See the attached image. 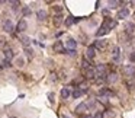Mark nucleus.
<instances>
[{"label":"nucleus","mask_w":135,"mask_h":118,"mask_svg":"<svg viewBox=\"0 0 135 118\" xmlns=\"http://www.w3.org/2000/svg\"><path fill=\"white\" fill-rule=\"evenodd\" d=\"M36 18H38V21L44 22V21L47 19V12H45V10H38V12H36Z\"/></svg>","instance_id":"obj_16"},{"label":"nucleus","mask_w":135,"mask_h":118,"mask_svg":"<svg viewBox=\"0 0 135 118\" xmlns=\"http://www.w3.org/2000/svg\"><path fill=\"white\" fill-rule=\"evenodd\" d=\"M65 26H71V25L74 24V18L73 16H68V18H65Z\"/></svg>","instance_id":"obj_23"},{"label":"nucleus","mask_w":135,"mask_h":118,"mask_svg":"<svg viewBox=\"0 0 135 118\" xmlns=\"http://www.w3.org/2000/svg\"><path fill=\"white\" fill-rule=\"evenodd\" d=\"M26 28H28L26 21H25V19H20V21L18 22V25H16V31H18V32H25Z\"/></svg>","instance_id":"obj_6"},{"label":"nucleus","mask_w":135,"mask_h":118,"mask_svg":"<svg viewBox=\"0 0 135 118\" xmlns=\"http://www.w3.org/2000/svg\"><path fill=\"white\" fill-rule=\"evenodd\" d=\"M102 26H103V28H106L107 31H111L112 28H115V26H116V21H113L112 18L106 16V18L103 19V22H102Z\"/></svg>","instance_id":"obj_1"},{"label":"nucleus","mask_w":135,"mask_h":118,"mask_svg":"<svg viewBox=\"0 0 135 118\" xmlns=\"http://www.w3.org/2000/svg\"><path fill=\"white\" fill-rule=\"evenodd\" d=\"M67 50H76L77 47V41L76 40H73V38H70V40H67Z\"/></svg>","instance_id":"obj_15"},{"label":"nucleus","mask_w":135,"mask_h":118,"mask_svg":"<svg viewBox=\"0 0 135 118\" xmlns=\"http://www.w3.org/2000/svg\"><path fill=\"white\" fill-rule=\"evenodd\" d=\"M93 118H102V112H100V111H97V112H96V114L93 115Z\"/></svg>","instance_id":"obj_31"},{"label":"nucleus","mask_w":135,"mask_h":118,"mask_svg":"<svg viewBox=\"0 0 135 118\" xmlns=\"http://www.w3.org/2000/svg\"><path fill=\"white\" fill-rule=\"evenodd\" d=\"M83 118H93V117H92V115H84Z\"/></svg>","instance_id":"obj_35"},{"label":"nucleus","mask_w":135,"mask_h":118,"mask_svg":"<svg viewBox=\"0 0 135 118\" xmlns=\"http://www.w3.org/2000/svg\"><path fill=\"white\" fill-rule=\"evenodd\" d=\"M48 96H49V101L52 102V101H54V95H52V93H49V95H48Z\"/></svg>","instance_id":"obj_33"},{"label":"nucleus","mask_w":135,"mask_h":118,"mask_svg":"<svg viewBox=\"0 0 135 118\" xmlns=\"http://www.w3.org/2000/svg\"><path fill=\"white\" fill-rule=\"evenodd\" d=\"M112 95H113V92H112V90H109V89H106V88L100 89V92H99V96H100V98H105V96H112Z\"/></svg>","instance_id":"obj_13"},{"label":"nucleus","mask_w":135,"mask_h":118,"mask_svg":"<svg viewBox=\"0 0 135 118\" xmlns=\"http://www.w3.org/2000/svg\"><path fill=\"white\" fill-rule=\"evenodd\" d=\"M25 54H26L28 58H32V57H34V50L29 48V47H25Z\"/></svg>","instance_id":"obj_21"},{"label":"nucleus","mask_w":135,"mask_h":118,"mask_svg":"<svg viewBox=\"0 0 135 118\" xmlns=\"http://www.w3.org/2000/svg\"><path fill=\"white\" fill-rule=\"evenodd\" d=\"M86 92H87V90H82V89H76V90H74V92H73L71 95H73V98H76V99H77V98H80V96H83V95L86 93Z\"/></svg>","instance_id":"obj_19"},{"label":"nucleus","mask_w":135,"mask_h":118,"mask_svg":"<svg viewBox=\"0 0 135 118\" xmlns=\"http://www.w3.org/2000/svg\"><path fill=\"white\" fill-rule=\"evenodd\" d=\"M20 41H22V44H23L25 47H28V45H29V42H31V40L28 38V36H22V38H20Z\"/></svg>","instance_id":"obj_24"},{"label":"nucleus","mask_w":135,"mask_h":118,"mask_svg":"<svg viewBox=\"0 0 135 118\" xmlns=\"http://www.w3.org/2000/svg\"><path fill=\"white\" fill-rule=\"evenodd\" d=\"M10 118H16V117H10Z\"/></svg>","instance_id":"obj_36"},{"label":"nucleus","mask_w":135,"mask_h":118,"mask_svg":"<svg viewBox=\"0 0 135 118\" xmlns=\"http://www.w3.org/2000/svg\"><path fill=\"white\" fill-rule=\"evenodd\" d=\"M93 57H94V47H93V45H90V47L86 50V58L92 60Z\"/></svg>","instance_id":"obj_14"},{"label":"nucleus","mask_w":135,"mask_h":118,"mask_svg":"<svg viewBox=\"0 0 135 118\" xmlns=\"http://www.w3.org/2000/svg\"><path fill=\"white\" fill-rule=\"evenodd\" d=\"M3 31H5V32H9V34L13 31V24H12L10 19H6V21L3 22Z\"/></svg>","instance_id":"obj_7"},{"label":"nucleus","mask_w":135,"mask_h":118,"mask_svg":"<svg viewBox=\"0 0 135 118\" xmlns=\"http://www.w3.org/2000/svg\"><path fill=\"white\" fill-rule=\"evenodd\" d=\"M125 34H126L129 38L135 36V24L134 22H128V24L125 25Z\"/></svg>","instance_id":"obj_2"},{"label":"nucleus","mask_w":135,"mask_h":118,"mask_svg":"<svg viewBox=\"0 0 135 118\" xmlns=\"http://www.w3.org/2000/svg\"><path fill=\"white\" fill-rule=\"evenodd\" d=\"M54 12H57V15H60V13L63 12V7L61 6H54Z\"/></svg>","instance_id":"obj_28"},{"label":"nucleus","mask_w":135,"mask_h":118,"mask_svg":"<svg viewBox=\"0 0 135 118\" xmlns=\"http://www.w3.org/2000/svg\"><path fill=\"white\" fill-rule=\"evenodd\" d=\"M119 53H121L119 47H113V50H112V55H113V60H115V61H119Z\"/></svg>","instance_id":"obj_18"},{"label":"nucleus","mask_w":135,"mask_h":118,"mask_svg":"<svg viewBox=\"0 0 135 118\" xmlns=\"http://www.w3.org/2000/svg\"><path fill=\"white\" fill-rule=\"evenodd\" d=\"M3 53H5V60L10 63V60H12L13 57H15V54H13L12 48H5V51H3Z\"/></svg>","instance_id":"obj_10"},{"label":"nucleus","mask_w":135,"mask_h":118,"mask_svg":"<svg viewBox=\"0 0 135 118\" xmlns=\"http://www.w3.org/2000/svg\"><path fill=\"white\" fill-rule=\"evenodd\" d=\"M10 5H12V9L16 12L19 9V6H20V2H10Z\"/></svg>","instance_id":"obj_25"},{"label":"nucleus","mask_w":135,"mask_h":118,"mask_svg":"<svg viewBox=\"0 0 135 118\" xmlns=\"http://www.w3.org/2000/svg\"><path fill=\"white\" fill-rule=\"evenodd\" d=\"M128 15H129V10L126 9V7H122V9L118 12L116 18L118 19H125V18H128Z\"/></svg>","instance_id":"obj_11"},{"label":"nucleus","mask_w":135,"mask_h":118,"mask_svg":"<svg viewBox=\"0 0 135 118\" xmlns=\"http://www.w3.org/2000/svg\"><path fill=\"white\" fill-rule=\"evenodd\" d=\"M71 95V92H70V89L68 88H63L61 89V98L63 99H68V96Z\"/></svg>","instance_id":"obj_17"},{"label":"nucleus","mask_w":135,"mask_h":118,"mask_svg":"<svg viewBox=\"0 0 135 118\" xmlns=\"http://www.w3.org/2000/svg\"><path fill=\"white\" fill-rule=\"evenodd\" d=\"M22 13H23V16H29V15H31V9H29V7H23Z\"/></svg>","instance_id":"obj_27"},{"label":"nucleus","mask_w":135,"mask_h":118,"mask_svg":"<svg viewBox=\"0 0 135 118\" xmlns=\"http://www.w3.org/2000/svg\"><path fill=\"white\" fill-rule=\"evenodd\" d=\"M113 115H115L113 111H105L102 114V118H113Z\"/></svg>","instance_id":"obj_22"},{"label":"nucleus","mask_w":135,"mask_h":118,"mask_svg":"<svg viewBox=\"0 0 135 118\" xmlns=\"http://www.w3.org/2000/svg\"><path fill=\"white\" fill-rule=\"evenodd\" d=\"M84 77L86 79H94L96 77V70H94V67H87V69H84Z\"/></svg>","instance_id":"obj_5"},{"label":"nucleus","mask_w":135,"mask_h":118,"mask_svg":"<svg viewBox=\"0 0 135 118\" xmlns=\"http://www.w3.org/2000/svg\"><path fill=\"white\" fill-rule=\"evenodd\" d=\"M106 45H107V42H106V40H97V41H94V50L97 48V50H105Z\"/></svg>","instance_id":"obj_8"},{"label":"nucleus","mask_w":135,"mask_h":118,"mask_svg":"<svg viewBox=\"0 0 135 118\" xmlns=\"http://www.w3.org/2000/svg\"><path fill=\"white\" fill-rule=\"evenodd\" d=\"M64 53H67L68 55H76V50H65Z\"/></svg>","instance_id":"obj_30"},{"label":"nucleus","mask_w":135,"mask_h":118,"mask_svg":"<svg viewBox=\"0 0 135 118\" xmlns=\"http://www.w3.org/2000/svg\"><path fill=\"white\" fill-rule=\"evenodd\" d=\"M118 5H122V2H116V0H113V2H109V7H116Z\"/></svg>","instance_id":"obj_26"},{"label":"nucleus","mask_w":135,"mask_h":118,"mask_svg":"<svg viewBox=\"0 0 135 118\" xmlns=\"http://www.w3.org/2000/svg\"><path fill=\"white\" fill-rule=\"evenodd\" d=\"M52 22H54V25H55V26H60V25H61V22H63V16H61V15H55Z\"/></svg>","instance_id":"obj_20"},{"label":"nucleus","mask_w":135,"mask_h":118,"mask_svg":"<svg viewBox=\"0 0 135 118\" xmlns=\"http://www.w3.org/2000/svg\"><path fill=\"white\" fill-rule=\"evenodd\" d=\"M122 71H123V74L125 76H128V77H135V66H123L122 67Z\"/></svg>","instance_id":"obj_3"},{"label":"nucleus","mask_w":135,"mask_h":118,"mask_svg":"<svg viewBox=\"0 0 135 118\" xmlns=\"http://www.w3.org/2000/svg\"><path fill=\"white\" fill-rule=\"evenodd\" d=\"M52 50H54V53L64 54V51H65L64 44H63L61 41H55V42H54V45H52Z\"/></svg>","instance_id":"obj_4"},{"label":"nucleus","mask_w":135,"mask_h":118,"mask_svg":"<svg viewBox=\"0 0 135 118\" xmlns=\"http://www.w3.org/2000/svg\"><path fill=\"white\" fill-rule=\"evenodd\" d=\"M118 80V74L116 73H107L105 77V82L106 83H115Z\"/></svg>","instance_id":"obj_9"},{"label":"nucleus","mask_w":135,"mask_h":118,"mask_svg":"<svg viewBox=\"0 0 135 118\" xmlns=\"http://www.w3.org/2000/svg\"><path fill=\"white\" fill-rule=\"evenodd\" d=\"M129 58L132 60V61H135V53H134V54H131V57H129Z\"/></svg>","instance_id":"obj_34"},{"label":"nucleus","mask_w":135,"mask_h":118,"mask_svg":"<svg viewBox=\"0 0 135 118\" xmlns=\"http://www.w3.org/2000/svg\"><path fill=\"white\" fill-rule=\"evenodd\" d=\"M16 63H18V66H23V60H22V58H18V61H16Z\"/></svg>","instance_id":"obj_32"},{"label":"nucleus","mask_w":135,"mask_h":118,"mask_svg":"<svg viewBox=\"0 0 135 118\" xmlns=\"http://www.w3.org/2000/svg\"><path fill=\"white\" fill-rule=\"evenodd\" d=\"M5 47H6V40L0 38V48H5Z\"/></svg>","instance_id":"obj_29"},{"label":"nucleus","mask_w":135,"mask_h":118,"mask_svg":"<svg viewBox=\"0 0 135 118\" xmlns=\"http://www.w3.org/2000/svg\"><path fill=\"white\" fill-rule=\"evenodd\" d=\"M89 108H87V102H82L80 105H77V108H76V112L77 114H83L84 111H87Z\"/></svg>","instance_id":"obj_12"}]
</instances>
